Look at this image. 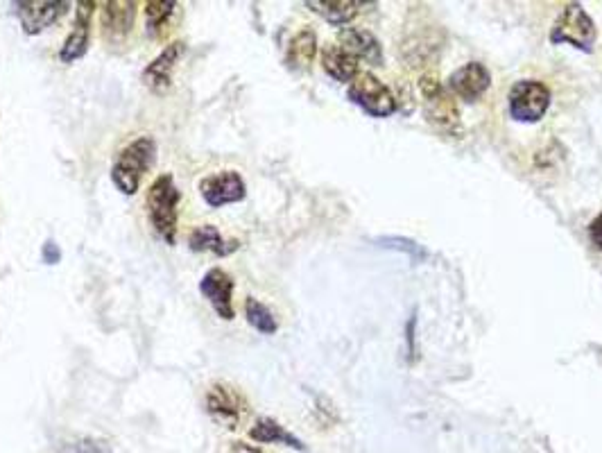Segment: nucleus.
Wrapping results in <instances>:
<instances>
[{
	"mask_svg": "<svg viewBox=\"0 0 602 453\" xmlns=\"http://www.w3.org/2000/svg\"><path fill=\"white\" fill-rule=\"evenodd\" d=\"M154 155H157V145H154L150 136H139V139L118 152L114 168H111V179H114L120 193L136 195L143 175L152 166Z\"/></svg>",
	"mask_w": 602,
	"mask_h": 453,
	"instance_id": "f257e3e1",
	"label": "nucleus"
},
{
	"mask_svg": "<svg viewBox=\"0 0 602 453\" xmlns=\"http://www.w3.org/2000/svg\"><path fill=\"white\" fill-rule=\"evenodd\" d=\"M419 89H421V102H424L426 121L433 125L437 132L453 136V139H460L462 136L460 111L449 89H444L435 75H424L419 82Z\"/></svg>",
	"mask_w": 602,
	"mask_h": 453,
	"instance_id": "f03ea898",
	"label": "nucleus"
},
{
	"mask_svg": "<svg viewBox=\"0 0 602 453\" xmlns=\"http://www.w3.org/2000/svg\"><path fill=\"white\" fill-rule=\"evenodd\" d=\"M179 200H182V193H179L172 175H161L154 179L148 191L150 222L163 241L170 245L175 243V234H177Z\"/></svg>",
	"mask_w": 602,
	"mask_h": 453,
	"instance_id": "7ed1b4c3",
	"label": "nucleus"
},
{
	"mask_svg": "<svg viewBox=\"0 0 602 453\" xmlns=\"http://www.w3.org/2000/svg\"><path fill=\"white\" fill-rule=\"evenodd\" d=\"M550 41L553 44H569L584 50V53H591L593 44H596V25L578 3H571L557 16L553 32H550Z\"/></svg>",
	"mask_w": 602,
	"mask_h": 453,
	"instance_id": "20e7f679",
	"label": "nucleus"
},
{
	"mask_svg": "<svg viewBox=\"0 0 602 453\" xmlns=\"http://www.w3.org/2000/svg\"><path fill=\"white\" fill-rule=\"evenodd\" d=\"M510 116L519 123H537L550 107V91L537 80H519L507 93Z\"/></svg>",
	"mask_w": 602,
	"mask_h": 453,
	"instance_id": "39448f33",
	"label": "nucleus"
},
{
	"mask_svg": "<svg viewBox=\"0 0 602 453\" xmlns=\"http://www.w3.org/2000/svg\"><path fill=\"white\" fill-rule=\"evenodd\" d=\"M349 100L374 118H387L397 111V100H394L390 89L372 73L356 75V80L349 84Z\"/></svg>",
	"mask_w": 602,
	"mask_h": 453,
	"instance_id": "423d86ee",
	"label": "nucleus"
},
{
	"mask_svg": "<svg viewBox=\"0 0 602 453\" xmlns=\"http://www.w3.org/2000/svg\"><path fill=\"white\" fill-rule=\"evenodd\" d=\"M200 193L206 204L213 209L225 207V204H234L245 200L247 188L243 177L236 170H222L218 175H209L200 182Z\"/></svg>",
	"mask_w": 602,
	"mask_h": 453,
	"instance_id": "0eeeda50",
	"label": "nucleus"
},
{
	"mask_svg": "<svg viewBox=\"0 0 602 453\" xmlns=\"http://www.w3.org/2000/svg\"><path fill=\"white\" fill-rule=\"evenodd\" d=\"M492 84V75L487 68L478 62H469L458 68L449 78V93L453 98H460L464 102H476Z\"/></svg>",
	"mask_w": 602,
	"mask_h": 453,
	"instance_id": "6e6552de",
	"label": "nucleus"
},
{
	"mask_svg": "<svg viewBox=\"0 0 602 453\" xmlns=\"http://www.w3.org/2000/svg\"><path fill=\"white\" fill-rule=\"evenodd\" d=\"M200 290L222 320H234V279L225 270L213 268L206 272L200 281Z\"/></svg>",
	"mask_w": 602,
	"mask_h": 453,
	"instance_id": "1a4fd4ad",
	"label": "nucleus"
},
{
	"mask_svg": "<svg viewBox=\"0 0 602 453\" xmlns=\"http://www.w3.org/2000/svg\"><path fill=\"white\" fill-rule=\"evenodd\" d=\"M93 7H96V3H91V0H82V3H77L73 30L66 37L62 50H59V59H62L64 64L77 62V59H82L86 50H89Z\"/></svg>",
	"mask_w": 602,
	"mask_h": 453,
	"instance_id": "9d476101",
	"label": "nucleus"
},
{
	"mask_svg": "<svg viewBox=\"0 0 602 453\" xmlns=\"http://www.w3.org/2000/svg\"><path fill=\"white\" fill-rule=\"evenodd\" d=\"M68 7H71V3H41V0H25V3H16V16H19L21 28L25 32L39 34L62 19Z\"/></svg>",
	"mask_w": 602,
	"mask_h": 453,
	"instance_id": "9b49d317",
	"label": "nucleus"
},
{
	"mask_svg": "<svg viewBox=\"0 0 602 453\" xmlns=\"http://www.w3.org/2000/svg\"><path fill=\"white\" fill-rule=\"evenodd\" d=\"M136 19V3L132 0H109L102 5L100 21H102V34L111 44H120L129 30L134 28Z\"/></svg>",
	"mask_w": 602,
	"mask_h": 453,
	"instance_id": "f8f14e48",
	"label": "nucleus"
},
{
	"mask_svg": "<svg viewBox=\"0 0 602 453\" xmlns=\"http://www.w3.org/2000/svg\"><path fill=\"white\" fill-rule=\"evenodd\" d=\"M186 46L182 41H175V44H170L166 50H161V53L152 59L148 64V68L143 71V82L145 87L154 93H163L170 89L172 82V71H175V66L179 59H182Z\"/></svg>",
	"mask_w": 602,
	"mask_h": 453,
	"instance_id": "ddd939ff",
	"label": "nucleus"
},
{
	"mask_svg": "<svg viewBox=\"0 0 602 453\" xmlns=\"http://www.w3.org/2000/svg\"><path fill=\"white\" fill-rule=\"evenodd\" d=\"M340 48L347 50V53L356 59H363V62L372 64V66H381L383 64V50L378 39L374 37L369 30H360V28H344L340 32Z\"/></svg>",
	"mask_w": 602,
	"mask_h": 453,
	"instance_id": "4468645a",
	"label": "nucleus"
},
{
	"mask_svg": "<svg viewBox=\"0 0 602 453\" xmlns=\"http://www.w3.org/2000/svg\"><path fill=\"white\" fill-rule=\"evenodd\" d=\"M206 410H209L215 422H220L227 429H236L240 410H243V399L227 386H213L206 395Z\"/></svg>",
	"mask_w": 602,
	"mask_h": 453,
	"instance_id": "2eb2a0df",
	"label": "nucleus"
},
{
	"mask_svg": "<svg viewBox=\"0 0 602 453\" xmlns=\"http://www.w3.org/2000/svg\"><path fill=\"white\" fill-rule=\"evenodd\" d=\"M188 245H191L193 252H213L218 256H227L238 250V241H227L213 225L193 229L191 236H188Z\"/></svg>",
	"mask_w": 602,
	"mask_h": 453,
	"instance_id": "dca6fc26",
	"label": "nucleus"
},
{
	"mask_svg": "<svg viewBox=\"0 0 602 453\" xmlns=\"http://www.w3.org/2000/svg\"><path fill=\"white\" fill-rule=\"evenodd\" d=\"M322 66H324V71L338 82L351 84L358 75V62L340 46H326L322 50Z\"/></svg>",
	"mask_w": 602,
	"mask_h": 453,
	"instance_id": "f3484780",
	"label": "nucleus"
},
{
	"mask_svg": "<svg viewBox=\"0 0 602 453\" xmlns=\"http://www.w3.org/2000/svg\"><path fill=\"white\" fill-rule=\"evenodd\" d=\"M249 438L256 440V442H263V444H286V447H292L297 451H304V442H301L299 438H295V435L288 433L283 426L277 422V420H270V417H261L252 429H249Z\"/></svg>",
	"mask_w": 602,
	"mask_h": 453,
	"instance_id": "a211bd4d",
	"label": "nucleus"
},
{
	"mask_svg": "<svg viewBox=\"0 0 602 453\" xmlns=\"http://www.w3.org/2000/svg\"><path fill=\"white\" fill-rule=\"evenodd\" d=\"M315 14H320L331 25H347L358 16V7L363 3H351V0H308L306 3Z\"/></svg>",
	"mask_w": 602,
	"mask_h": 453,
	"instance_id": "6ab92c4d",
	"label": "nucleus"
},
{
	"mask_svg": "<svg viewBox=\"0 0 602 453\" xmlns=\"http://www.w3.org/2000/svg\"><path fill=\"white\" fill-rule=\"evenodd\" d=\"M315 53H317V37L313 30L306 28L297 32L295 39L290 41L286 62L290 64V68H295V71H306V68L313 64Z\"/></svg>",
	"mask_w": 602,
	"mask_h": 453,
	"instance_id": "aec40b11",
	"label": "nucleus"
},
{
	"mask_svg": "<svg viewBox=\"0 0 602 453\" xmlns=\"http://www.w3.org/2000/svg\"><path fill=\"white\" fill-rule=\"evenodd\" d=\"M175 10L177 3H172V0H150V3H145V21H148L150 37H161L163 28H166Z\"/></svg>",
	"mask_w": 602,
	"mask_h": 453,
	"instance_id": "412c9836",
	"label": "nucleus"
},
{
	"mask_svg": "<svg viewBox=\"0 0 602 453\" xmlns=\"http://www.w3.org/2000/svg\"><path fill=\"white\" fill-rule=\"evenodd\" d=\"M245 313H247V322L252 324L256 331L265 333V336H270V333H277V329H279L277 318H274L268 306L258 302V299H254V297L247 299Z\"/></svg>",
	"mask_w": 602,
	"mask_h": 453,
	"instance_id": "4be33fe9",
	"label": "nucleus"
},
{
	"mask_svg": "<svg viewBox=\"0 0 602 453\" xmlns=\"http://www.w3.org/2000/svg\"><path fill=\"white\" fill-rule=\"evenodd\" d=\"M381 243H383V247H387V250H399V252L410 254L415 261H424L426 259L424 247L408 241V238H383Z\"/></svg>",
	"mask_w": 602,
	"mask_h": 453,
	"instance_id": "5701e85b",
	"label": "nucleus"
},
{
	"mask_svg": "<svg viewBox=\"0 0 602 453\" xmlns=\"http://www.w3.org/2000/svg\"><path fill=\"white\" fill-rule=\"evenodd\" d=\"M64 453H111L109 444L105 440H93V438H84L77 440L73 444H68Z\"/></svg>",
	"mask_w": 602,
	"mask_h": 453,
	"instance_id": "b1692460",
	"label": "nucleus"
},
{
	"mask_svg": "<svg viewBox=\"0 0 602 453\" xmlns=\"http://www.w3.org/2000/svg\"><path fill=\"white\" fill-rule=\"evenodd\" d=\"M43 261H46L48 266H55V263L62 261V252H59L55 241H46V245H43Z\"/></svg>",
	"mask_w": 602,
	"mask_h": 453,
	"instance_id": "393cba45",
	"label": "nucleus"
},
{
	"mask_svg": "<svg viewBox=\"0 0 602 453\" xmlns=\"http://www.w3.org/2000/svg\"><path fill=\"white\" fill-rule=\"evenodd\" d=\"M589 238H591V243L598 247V250H602V213L598 218H593L591 220V225H589Z\"/></svg>",
	"mask_w": 602,
	"mask_h": 453,
	"instance_id": "a878e982",
	"label": "nucleus"
},
{
	"mask_svg": "<svg viewBox=\"0 0 602 453\" xmlns=\"http://www.w3.org/2000/svg\"><path fill=\"white\" fill-rule=\"evenodd\" d=\"M231 451H234V453H261L256 447H252V444H245V442H234Z\"/></svg>",
	"mask_w": 602,
	"mask_h": 453,
	"instance_id": "bb28decb",
	"label": "nucleus"
}]
</instances>
